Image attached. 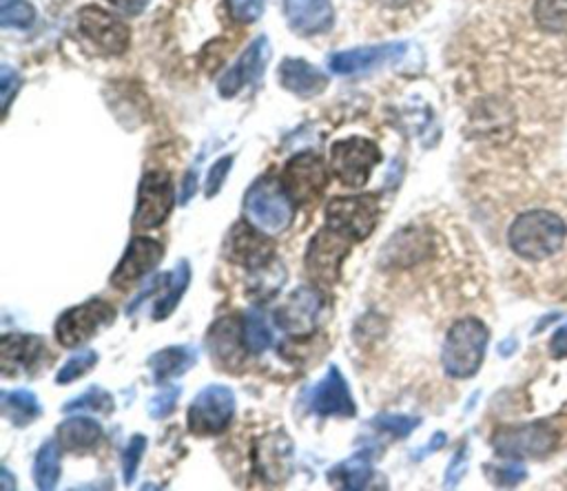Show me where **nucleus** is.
I'll return each instance as SVG.
<instances>
[{
    "label": "nucleus",
    "mask_w": 567,
    "mask_h": 491,
    "mask_svg": "<svg viewBox=\"0 0 567 491\" xmlns=\"http://www.w3.org/2000/svg\"><path fill=\"white\" fill-rule=\"evenodd\" d=\"M43 354V339L32 334H8L0 341V358L8 377L19 373H32Z\"/></svg>",
    "instance_id": "obj_23"
},
{
    "label": "nucleus",
    "mask_w": 567,
    "mask_h": 491,
    "mask_svg": "<svg viewBox=\"0 0 567 491\" xmlns=\"http://www.w3.org/2000/svg\"><path fill=\"white\" fill-rule=\"evenodd\" d=\"M382 162L379 147L362 136L339 140L330 147V164L337 180L349 189H362Z\"/></svg>",
    "instance_id": "obj_5"
},
{
    "label": "nucleus",
    "mask_w": 567,
    "mask_h": 491,
    "mask_svg": "<svg viewBox=\"0 0 567 491\" xmlns=\"http://www.w3.org/2000/svg\"><path fill=\"white\" fill-rule=\"evenodd\" d=\"M284 14L291 30L299 36H321L334 25L330 0H284Z\"/></svg>",
    "instance_id": "obj_17"
},
{
    "label": "nucleus",
    "mask_w": 567,
    "mask_h": 491,
    "mask_svg": "<svg viewBox=\"0 0 567 491\" xmlns=\"http://www.w3.org/2000/svg\"><path fill=\"white\" fill-rule=\"evenodd\" d=\"M195 191H197V173H195V171H189V173L184 175V182H182L180 204H182V206H184V204H189V202H191V197L195 195Z\"/></svg>",
    "instance_id": "obj_46"
},
{
    "label": "nucleus",
    "mask_w": 567,
    "mask_h": 491,
    "mask_svg": "<svg viewBox=\"0 0 567 491\" xmlns=\"http://www.w3.org/2000/svg\"><path fill=\"white\" fill-rule=\"evenodd\" d=\"M3 489H14V478L8 467H3Z\"/></svg>",
    "instance_id": "obj_50"
},
{
    "label": "nucleus",
    "mask_w": 567,
    "mask_h": 491,
    "mask_svg": "<svg viewBox=\"0 0 567 491\" xmlns=\"http://www.w3.org/2000/svg\"><path fill=\"white\" fill-rule=\"evenodd\" d=\"M256 469L267 482L282 484L293 469V443L286 434H269L256 445Z\"/></svg>",
    "instance_id": "obj_19"
},
{
    "label": "nucleus",
    "mask_w": 567,
    "mask_h": 491,
    "mask_svg": "<svg viewBox=\"0 0 567 491\" xmlns=\"http://www.w3.org/2000/svg\"><path fill=\"white\" fill-rule=\"evenodd\" d=\"M351 246L353 239L337 232L330 226L317 230L308 241L304 258L308 277L321 286H334L339 282V275H342V266L351 253Z\"/></svg>",
    "instance_id": "obj_4"
},
{
    "label": "nucleus",
    "mask_w": 567,
    "mask_h": 491,
    "mask_svg": "<svg viewBox=\"0 0 567 491\" xmlns=\"http://www.w3.org/2000/svg\"><path fill=\"white\" fill-rule=\"evenodd\" d=\"M558 445V432L545 423L503 427L492 436V447L503 458H543Z\"/></svg>",
    "instance_id": "obj_7"
},
{
    "label": "nucleus",
    "mask_w": 567,
    "mask_h": 491,
    "mask_svg": "<svg viewBox=\"0 0 567 491\" xmlns=\"http://www.w3.org/2000/svg\"><path fill=\"white\" fill-rule=\"evenodd\" d=\"M443 445H445V434H441V432H439V434H434V436H432V441L428 443V447H426L423 452H419L415 458H417V460H421V458H426V456H430V454L439 452Z\"/></svg>",
    "instance_id": "obj_47"
},
{
    "label": "nucleus",
    "mask_w": 567,
    "mask_h": 491,
    "mask_svg": "<svg viewBox=\"0 0 567 491\" xmlns=\"http://www.w3.org/2000/svg\"><path fill=\"white\" fill-rule=\"evenodd\" d=\"M0 406H3L5 416L19 425L25 427L30 423H34L41 414H43V406L36 399L34 392L30 390H16V392H3L0 397Z\"/></svg>",
    "instance_id": "obj_27"
},
{
    "label": "nucleus",
    "mask_w": 567,
    "mask_h": 491,
    "mask_svg": "<svg viewBox=\"0 0 567 491\" xmlns=\"http://www.w3.org/2000/svg\"><path fill=\"white\" fill-rule=\"evenodd\" d=\"M282 184L295 204H308L317 199L328 184L324 160L315 153H299L291 158L284 167Z\"/></svg>",
    "instance_id": "obj_13"
},
{
    "label": "nucleus",
    "mask_w": 567,
    "mask_h": 491,
    "mask_svg": "<svg viewBox=\"0 0 567 491\" xmlns=\"http://www.w3.org/2000/svg\"><path fill=\"white\" fill-rule=\"evenodd\" d=\"M236 416V395L231 388L213 384L197 392L189 406L186 423L197 436H213L231 425Z\"/></svg>",
    "instance_id": "obj_6"
},
{
    "label": "nucleus",
    "mask_w": 567,
    "mask_h": 491,
    "mask_svg": "<svg viewBox=\"0 0 567 491\" xmlns=\"http://www.w3.org/2000/svg\"><path fill=\"white\" fill-rule=\"evenodd\" d=\"M321 295L315 288H295L288 299L275 310L277 328L291 339H306L317 330L321 312Z\"/></svg>",
    "instance_id": "obj_11"
},
{
    "label": "nucleus",
    "mask_w": 567,
    "mask_h": 491,
    "mask_svg": "<svg viewBox=\"0 0 567 491\" xmlns=\"http://www.w3.org/2000/svg\"><path fill=\"white\" fill-rule=\"evenodd\" d=\"M549 352L554 358H567V323L560 326L549 343Z\"/></svg>",
    "instance_id": "obj_45"
},
{
    "label": "nucleus",
    "mask_w": 567,
    "mask_h": 491,
    "mask_svg": "<svg viewBox=\"0 0 567 491\" xmlns=\"http://www.w3.org/2000/svg\"><path fill=\"white\" fill-rule=\"evenodd\" d=\"M373 425L384 434H390L395 438H406L421 425V419L406 416V414H379L373 419Z\"/></svg>",
    "instance_id": "obj_35"
},
{
    "label": "nucleus",
    "mask_w": 567,
    "mask_h": 491,
    "mask_svg": "<svg viewBox=\"0 0 567 491\" xmlns=\"http://www.w3.org/2000/svg\"><path fill=\"white\" fill-rule=\"evenodd\" d=\"M488 341L490 330L484 321L475 317L457 321L447 330L441 350L445 375L452 379H473L481 370Z\"/></svg>",
    "instance_id": "obj_2"
},
{
    "label": "nucleus",
    "mask_w": 567,
    "mask_h": 491,
    "mask_svg": "<svg viewBox=\"0 0 567 491\" xmlns=\"http://www.w3.org/2000/svg\"><path fill=\"white\" fill-rule=\"evenodd\" d=\"M269 235L260 232L253 224H238L229 235V260L251 271L275 260L273 246L267 241Z\"/></svg>",
    "instance_id": "obj_20"
},
{
    "label": "nucleus",
    "mask_w": 567,
    "mask_h": 491,
    "mask_svg": "<svg viewBox=\"0 0 567 491\" xmlns=\"http://www.w3.org/2000/svg\"><path fill=\"white\" fill-rule=\"evenodd\" d=\"M226 8L236 23L253 25L264 14V0H226Z\"/></svg>",
    "instance_id": "obj_37"
},
{
    "label": "nucleus",
    "mask_w": 567,
    "mask_h": 491,
    "mask_svg": "<svg viewBox=\"0 0 567 491\" xmlns=\"http://www.w3.org/2000/svg\"><path fill=\"white\" fill-rule=\"evenodd\" d=\"M106 3L116 8L118 12H123L125 16H138L145 12L149 0H106Z\"/></svg>",
    "instance_id": "obj_44"
},
{
    "label": "nucleus",
    "mask_w": 567,
    "mask_h": 491,
    "mask_svg": "<svg viewBox=\"0 0 567 491\" xmlns=\"http://www.w3.org/2000/svg\"><path fill=\"white\" fill-rule=\"evenodd\" d=\"M277 76L280 84L299 98H315L328 87V76L302 58H284Z\"/></svg>",
    "instance_id": "obj_22"
},
{
    "label": "nucleus",
    "mask_w": 567,
    "mask_h": 491,
    "mask_svg": "<svg viewBox=\"0 0 567 491\" xmlns=\"http://www.w3.org/2000/svg\"><path fill=\"white\" fill-rule=\"evenodd\" d=\"M165 258V246L151 237H136L111 275V286L125 290L147 277Z\"/></svg>",
    "instance_id": "obj_14"
},
{
    "label": "nucleus",
    "mask_w": 567,
    "mask_h": 491,
    "mask_svg": "<svg viewBox=\"0 0 567 491\" xmlns=\"http://www.w3.org/2000/svg\"><path fill=\"white\" fill-rule=\"evenodd\" d=\"M267 62H269V38L260 36L251 43V47L242 54V58L219 78L217 82L219 95L234 98L240 89L260 80Z\"/></svg>",
    "instance_id": "obj_16"
},
{
    "label": "nucleus",
    "mask_w": 567,
    "mask_h": 491,
    "mask_svg": "<svg viewBox=\"0 0 567 491\" xmlns=\"http://www.w3.org/2000/svg\"><path fill=\"white\" fill-rule=\"evenodd\" d=\"M178 399H180V388L171 386V388H165L160 395H156L149 403V416L156 419V421H162L167 419L175 406H178Z\"/></svg>",
    "instance_id": "obj_39"
},
{
    "label": "nucleus",
    "mask_w": 567,
    "mask_h": 491,
    "mask_svg": "<svg viewBox=\"0 0 567 491\" xmlns=\"http://www.w3.org/2000/svg\"><path fill=\"white\" fill-rule=\"evenodd\" d=\"M556 319H560V315H558V312H552V315H549V317H545V319H541V321H538V326H536V328H534V334H538V332H541V330H545V328H547V326H549V321H556Z\"/></svg>",
    "instance_id": "obj_49"
},
{
    "label": "nucleus",
    "mask_w": 567,
    "mask_h": 491,
    "mask_svg": "<svg viewBox=\"0 0 567 491\" xmlns=\"http://www.w3.org/2000/svg\"><path fill=\"white\" fill-rule=\"evenodd\" d=\"M514 350H517V341H514V339H508L506 343L499 345V354H501V356H510Z\"/></svg>",
    "instance_id": "obj_48"
},
{
    "label": "nucleus",
    "mask_w": 567,
    "mask_h": 491,
    "mask_svg": "<svg viewBox=\"0 0 567 491\" xmlns=\"http://www.w3.org/2000/svg\"><path fill=\"white\" fill-rule=\"evenodd\" d=\"M95 363H98V354H95L93 350L78 352L76 356H71V358L60 367L58 377H56V384H58V386H67V384L78 381V379L84 377L89 370H93Z\"/></svg>",
    "instance_id": "obj_34"
},
{
    "label": "nucleus",
    "mask_w": 567,
    "mask_h": 491,
    "mask_svg": "<svg viewBox=\"0 0 567 491\" xmlns=\"http://www.w3.org/2000/svg\"><path fill=\"white\" fill-rule=\"evenodd\" d=\"M116 403H113V397L106 390L100 388H91L89 392H84L80 399L69 401L65 406V412H76V410H89V412H100V414H111Z\"/></svg>",
    "instance_id": "obj_36"
},
{
    "label": "nucleus",
    "mask_w": 567,
    "mask_h": 491,
    "mask_svg": "<svg viewBox=\"0 0 567 491\" xmlns=\"http://www.w3.org/2000/svg\"><path fill=\"white\" fill-rule=\"evenodd\" d=\"M379 204L373 195L334 197L326 204V226L353 241H364L375 230Z\"/></svg>",
    "instance_id": "obj_8"
},
{
    "label": "nucleus",
    "mask_w": 567,
    "mask_h": 491,
    "mask_svg": "<svg viewBox=\"0 0 567 491\" xmlns=\"http://www.w3.org/2000/svg\"><path fill=\"white\" fill-rule=\"evenodd\" d=\"M34 480L36 487L43 491H49L58 484L60 480V443L58 441H47L34 463Z\"/></svg>",
    "instance_id": "obj_29"
},
{
    "label": "nucleus",
    "mask_w": 567,
    "mask_h": 491,
    "mask_svg": "<svg viewBox=\"0 0 567 491\" xmlns=\"http://www.w3.org/2000/svg\"><path fill=\"white\" fill-rule=\"evenodd\" d=\"M534 19L547 34L567 32V0H536Z\"/></svg>",
    "instance_id": "obj_31"
},
{
    "label": "nucleus",
    "mask_w": 567,
    "mask_h": 491,
    "mask_svg": "<svg viewBox=\"0 0 567 491\" xmlns=\"http://www.w3.org/2000/svg\"><path fill=\"white\" fill-rule=\"evenodd\" d=\"M195 363H197V350L193 345H171L156 352L149 358L156 384L169 381L173 377H182Z\"/></svg>",
    "instance_id": "obj_24"
},
{
    "label": "nucleus",
    "mask_w": 567,
    "mask_h": 491,
    "mask_svg": "<svg viewBox=\"0 0 567 491\" xmlns=\"http://www.w3.org/2000/svg\"><path fill=\"white\" fill-rule=\"evenodd\" d=\"M36 21V10L27 3V0H3L0 8V23L3 27H16L27 30Z\"/></svg>",
    "instance_id": "obj_33"
},
{
    "label": "nucleus",
    "mask_w": 567,
    "mask_h": 491,
    "mask_svg": "<svg viewBox=\"0 0 567 491\" xmlns=\"http://www.w3.org/2000/svg\"><path fill=\"white\" fill-rule=\"evenodd\" d=\"M406 54L404 43H384V45H373V47H358L349 52H339L330 58L328 67L337 76H353L368 71L377 65H384L388 60H397Z\"/></svg>",
    "instance_id": "obj_18"
},
{
    "label": "nucleus",
    "mask_w": 567,
    "mask_h": 491,
    "mask_svg": "<svg viewBox=\"0 0 567 491\" xmlns=\"http://www.w3.org/2000/svg\"><path fill=\"white\" fill-rule=\"evenodd\" d=\"M565 239V221L549 210H528L519 215L508 230L512 253L525 262H545L554 258L563 249Z\"/></svg>",
    "instance_id": "obj_1"
},
{
    "label": "nucleus",
    "mask_w": 567,
    "mask_h": 491,
    "mask_svg": "<svg viewBox=\"0 0 567 491\" xmlns=\"http://www.w3.org/2000/svg\"><path fill=\"white\" fill-rule=\"evenodd\" d=\"M189 284H191V264L186 260H182L167 279V293L156 301V310H154L156 321L167 319L175 310V306L180 304Z\"/></svg>",
    "instance_id": "obj_28"
},
{
    "label": "nucleus",
    "mask_w": 567,
    "mask_h": 491,
    "mask_svg": "<svg viewBox=\"0 0 567 491\" xmlns=\"http://www.w3.org/2000/svg\"><path fill=\"white\" fill-rule=\"evenodd\" d=\"M486 471L492 476V482L499 487H514V484L523 482L528 476V471L521 465H501L495 469L488 467Z\"/></svg>",
    "instance_id": "obj_41"
},
{
    "label": "nucleus",
    "mask_w": 567,
    "mask_h": 491,
    "mask_svg": "<svg viewBox=\"0 0 567 491\" xmlns=\"http://www.w3.org/2000/svg\"><path fill=\"white\" fill-rule=\"evenodd\" d=\"M245 332L242 323L234 317H224L208 330V352L224 367H238L245 358Z\"/></svg>",
    "instance_id": "obj_21"
},
{
    "label": "nucleus",
    "mask_w": 567,
    "mask_h": 491,
    "mask_svg": "<svg viewBox=\"0 0 567 491\" xmlns=\"http://www.w3.org/2000/svg\"><path fill=\"white\" fill-rule=\"evenodd\" d=\"M175 206L173 180L167 171H149L145 173L138 189V204L134 213V226L149 230L158 228L167 221Z\"/></svg>",
    "instance_id": "obj_10"
},
{
    "label": "nucleus",
    "mask_w": 567,
    "mask_h": 491,
    "mask_svg": "<svg viewBox=\"0 0 567 491\" xmlns=\"http://www.w3.org/2000/svg\"><path fill=\"white\" fill-rule=\"evenodd\" d=\"M100 438H102V427L89 416H71L63 421L56 432V441L60 443V447L73 454L95 447Z\"/></svg>",
    "instance_id": "obj_25"
},
{
    "label": "nucleus",
    "mask_w": 567,
    "mask_h": 491,
    "mask_svg": "<svg viewBox=\"0 0 567 491\" xmlns=\"http://www.w3.org/2000/svg\"><path fill=\"white\" fill-rule=\"evenodd\" d=\"M145 449H147V436L143 434H136L132 436L129 445L125 447V454H123V478L125 482H134L136 473H138V467H140V460L145 456Z\"/></svg>",
    "instance_id": "obj_38"
},
{
    "label": "nucleus",
    "mask_w": 567,
    "mask_h": 491,
    "mask_svg": "<svg viewBox=\"0 0 567 491\" xmlns=\"http://www.w3.org/2000/svg\"><path fill=\"white\" fill-rule=\"evenodd\" d=\"M78 25L84 38H89L95 47H100L104 54L121 56L129 47V27L113 16L111 12L89 5L78 12Z\"/></svg>",
    "instance_id": "obj_12"
},
{
    "label": "nucleus",
    "mask_w": 567,
    "mask_h": 491,
    "mask_svg": "<svg viewBox=\"0 0 567 491\" xmlns=\"http://www.w3.org/2000/svg\"><path fill=\"white\" fill-rule=\"evenodd\" d=\"M468 449L464 447V449H460L457 454H455V458L450 460V467H447V471H445V484L447 487H455L460 480H462V476L466 473V469H468Z\"/></svg>",
    "instance_id": "obj_43"
},
{
    "label": "nucleus",
    "mask_w": 567,
    "mask_h": 491,
    "mask_svg": "<svg viewBox=\"0 0 567 491\" xmlns=\"http://www.w3.org/2000/svg\"><path fill=\"white\" fill-rule=\"evenodd\" d=\"M310 410L317 416H339V419H353L358 414V406L351 397V388L337 365L328 367L326 377L313 390Z\"/></svg>",
    "instance_id": "obj_15"
},
{
    "label": "nucleus",
    "mask_w": 567,
    "mask_h": 491,
    "mask_svg": "<svg viewBox=\"0 0 567 491\" xmlns=\"http://www.w3.org/2000/svg\"><path fill=\"white\" fill-rule=\"evenodd\" d=\"M242 332H245L247 352H251V354H262V352H267V350L271 347V343H273L271 328L267 326L264 317H262L258 310H251V312L245 317Z\"/></svg>",
    "instance_id": "obj_32"
},
{
    "label": "nucleus",
    "mask_w": 567,
    "mask_h": 491,
    "mask_svg": "<svg viewBox=\"0 0 567 491\" xmlns=\"http://www.w3.org/2000/svg\"><path fill=\"white\" fill-rule=\"evenodd\" d=\"M19 73L12 67H0V98H3V111H10V104L14 100V95L19 93Z\"/></svg>",
    "instance_id": "obj_42"
},
{
    "label": "nucleus",
    "mask_w": 567,
    "mask_h": 491,
    "mask_svg": "<svg viewBox=\"0 0 567 491\" xmlns=\"http://www.w3.org/2000/svg\"><path fill=\"white\" fill-rule=\"evenodd\" d=\"M116 321V308L109 301L91 299L76 308L65 310L56 321V339L65 347H78L87 343L100 328Z\"/></svg>",
    "instance_id": "obj_9"
},
{
    "label": "nucleus",
    "mask_w": 567,
    "mask_h": 491,
    "mask_svg": "<svg viewBox=\"0 0 567 491\" xmlns=\"http://www.w3.org/2000/svg\"><path fill=\"white\" fill-rule=\"evenodd\" d=\"M286 282V266L275 258L269 264L260 266L253 271V282H251V295L256 299H269L273 297L280 286Z\"/></svg>",
    "instance_id": "obj_30"
},
{
    "label": "nucleus",
    "mask_w": 567,
    "mask_h": 491,
    "mask_svg": "<svg viewBox=\"0 0 567 491\" xmlns=\"http://www.w3.org/2000/svg\"><path fill=\"white\" fill-rule=\"evenodd\" d=\"M231 169H234V156H224V158H219V160L213 164V169L208 171V178H206V189H204V195H206L208 199L215 197V195L222 191L224 180H226V175H229Z\"/></svg>",
    "instance_id": "obj_40"
},
{
    "label": "nucleus",
    "mask_w": 567,
    "mask_h": 491,
    "mask_svg": "<svg viewBox=\"0 0 567 491\" xmlns=\"http://www.w3.org/2000/svg\"><path fill=\"white\" fill-rule=\"evenodd\" d=\"M245 215L260 232L277 237L291 228L295 217V202L284 184L275 178H260L245 197Z\"/></svg>",
    "instance_id": "obj_3"
},
{
    "label": "nucleus",
    "mask_w": 567,
    "mask_h": 491,
    "mask_svg": "<svg viewBox=\"0 0 567 491\" xmlns=\"http://www.w3.org/2000/svg\"><path fill=\"white\" fill-rule=\"evenodd\" d=\"M328 480L342 489H366L373 480V463H371V452H360L351 456L349 460L339 463L337 467L330 469Z\"/></svg>",
    "instance_id": "obj_26"
}]
</instances>
